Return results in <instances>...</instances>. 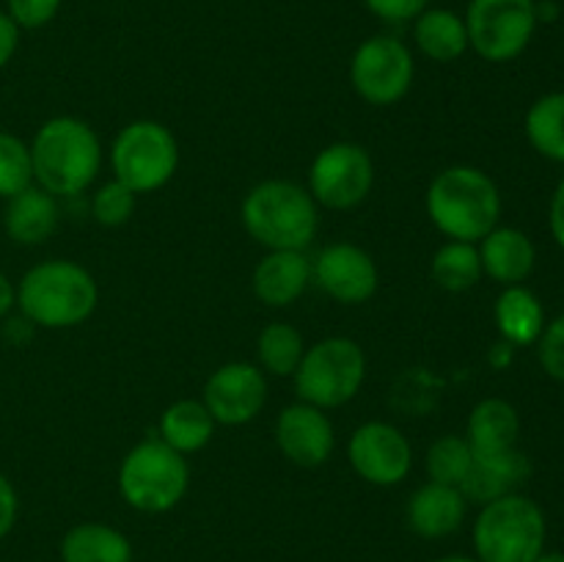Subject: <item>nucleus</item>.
Returning <instances> with one entry per match:
<instances>
[{
	"label": "nucleus",
	"mask_w": 564,
	"mask_h": 562,
	"mask_svg": "<svg viewBox=\"0 0 564 562\" xmlns=\"http://www.w3.org/2000/svg\"><path fill=\"white\" fill-rule=\"evenodd\" d=\"M364 6L383 22L400 25L416 20L424 9H430V0H364Z\"/></svg>",
	"instance_id": "34"
},
{
	"label": "nucleus",
	"mask_w": 564,
	"mask_h": 562,
	"mask_svg": "<svg viewBox=\"0 0 564 562\" xmlns=\"http://www.w3.org/2000/svg\"><path fill=\"white\" fill-rule=\"evenodd\" d=\"M375 185V163L361 143L336 141L319 149L308 169V193L325 209H352L367 202Z\"/></svg>",
	"instance_id": "11"
},
{
	"label": "nucleus",
	"mask_w": 564,
	"mask_h": 562,
	"mask_svg": "<svg viewBox=\"0 0 564 562\" xmlns=\"http://www.w3.org/2000/svg\"><path fill=\"white\" fill-rule=\"evenodd\" d=\"M202 402L213 413L215 424L240 428L257 419L268 402V380L257 364L229 361L209 375Z\"/></svg>",
	"instance_id": "13"
},
{
	"label": "nucleus",
	"mask_w": 564,
	"mask_h": 562,
	"mask_svg": "<svg viewBox=\"0 0 564 562\" xmlns=\"http://www.w3.org/2000/svg\"><path fill=\"white\" fill-rule=\"evenodd\" d=\"M529 457L518 446L507 452H490V455H474L471 468L466 479L460 483V494L466 501L488 505V501L501 499L512 494L516 485H521L529 477Z\"/></svg>",
	"instance_id": "17"
},
{
	"label": "nucleus",
	"mask_w": 564,
	"mask_h": 562,
	"mask_svg": "<svg viewBox=\"0 0 564 562\" xmlns=\"http://www.w3.org/2000/svg\"><path fill=\"white\" fill-rule=\"evenodd\" d=\"M435 562H479V560H474V556H463V554H452V556H441V560H435Z\"/></svg>",
	"instance_id": "40"
},
{
	"label": "nucleus",
	"mask_w": 564,
	"mask_h": 562,
	"mask_svg": "<svg viewBox=\"0 0 564 562\" xmlns=\"http://www.w3.org/2000/svg\"><path fill=\"white\" fill-rule=\"evenodd\" d=\"M303 353H306V342L303 334L290 323H268L257 336V358L262 372L279 375H295L297 364H301Z\"/></svg>",
	"instance_id": "28"
},
{
	"label": "nucleus",
	"mask_w": 564,
	"mask_h": 562,
	"mask_svg": "<svg viewBox=\"0 0 564 562\" xmlns=\"http://www.w3.org/2000/svg\"><path fill=\"white\" fill-rule=\"evenodd\" d=\"M534 562H564V551H549V554H540Z\"/></svg>",
	"instance_id": "39"
},
{
	"label": "nucleus",
	"mask_w": 564,
	"mask_h": 562,
	"mask_svg": "<svg viewBox=\"0 0 564 562\" xmlns=\"http://www.w3.org/2000/svg\"><path fill=\"white\" fill-rule=\"evenodd\" d=\"M31 147L33 182L55 198L77 196L102 169V143L77 116H53L36 130Z\"/></svg>",
	"instance_id": "1"
},
{
	"label": "nucleus",
	"mask_w": 564,
	"mask_h": 562,
	"mask_svg": "<svg viewBox=\"0 0 564 562\" xmlns=\"http://www.w3.org/2000/svg\"><path fill=\"white\" fill-rule=\"evenodd\" d=\"M518 433H521V419L516 408L501 397H488L474 406L466 441L471 444L474 455H490L518 446Z\"/></svg>",
	"instance_id": "21"
},
{
	"label": "nucleus",
	"mask_w": 564,
	"mask_h": 562,
	"mask_svg": "<svg viewBox=\"0 0 564 562\" xmlns=\"http://www.w3.org/2000/svg\"><path fill=\"white\" fill-rule=\"evenodd\" d=\"M33 182V160L31 147L14 132L0 130V198H11Z\"/></svg>",
	"instance_id": "30"
},
{
	"label": "nucleus",
	"mask_w": 564,
	"mask_h": 562,
	"mask_svg": "<svg viewBox=\"0 0 564 562\" xmlns=\"http://www.w3.org/2000/svg\"><path fill=\"white\" fill-rule=\"evenodd\" d=\"M352 472L369 485H400L413 468V446L400 428L389 422H364L347 444Z\"/></svg>",
	"instance_id": "12"
},
{
	"label": "nucleus",
	"mask_w": 564,
	"mask_h": 562,
	"mask_svg": "<svg viewBox=\"0 0 564 562\" xmlns=\"http://www.w3.org/2000/svg\"><path fill=\"white\" fill-rule=\"evenodd\" d=\"M312 281L334 301L361 306L378 292V264L372 253L356 242L325 246L312 262Z\"/></svg>",
	"instance_id": "14"
},
{
	"label": "nucleus",
	"mask_w": 564,
	"mask_h": 562,
	"mask_svg": "<svg viewBox=\"0 0 564 562\" xmlns=\"http://www.w3.org/2000/svg\"><path fill=\"white\" fill-rule=\"evenodd\" d=\"M295 391L303 402L323 411L350 402L367 378V356L347 336H328L306 347L295 369Z\"/></svg>",
	"instance_id": "7"
},
{
	"label": "nucleus",
	"mask_w": 564,
	"mask_h": 562,
	"mask_svg": "<svg viewBox=\"0 0 564 562\" xmlns=\"http://www.w3.org/2000/svg\"><path fill=\"white\" fill-rule=\"evenodd\" d=\"M416 77L413 53L397 36H372L358 44L350 61V83L358 97L389 108L408 97Z\"/></svg>",
	"instance_id": "10"
},
{
	"label": "nucleus",
	"mask_w": 564,
	"mask_h": 562,
	"mask_svg": "<svg viewBox=\"0 0 564 562\" xmlns=\"http://www.w3.org/2000/svg\"><path fill=\"white\" fill-rule=\"evenodd\" d=\"M180 165V147L174 132L152 119H138L121 127L110 143L113 180L130 187L135 196L154 193L171 182Z\"/></svg>",
	"instance_id": "8"
},
{
	"label": "nucleus",
	"mask_w": 564,
	"mask_h": 562,
	"mask_svg": "<svg viewBox=\"0 0 564 562\" xmlns=\"http://www.w3.org/2000/svg\"><path fill=\"white\" fill-rule=\"evenodd\" d=\"M135 193L127 185H121L119 180L105 182L102 187H97L91 198V215L99 226H124L127 220L135 213Z\"/></svg>",
	"instance_id": "31"
},
{
	"label": "nucleus",
	"mask_w": 564,
	"mask_h": 562,
	"mask_svg": "<svg viewBox=\"0 0 564 562\" xmlns=\"http://www.w3.org/2000/svg\"><path fill=\"white\" fill-rule=\"evenodd\" d=\"M275 444L281 455L301 468H317L330 461L336 446L334 424L317 406L297 400L275 419Z\"/></svg>",
	"instance_id": "15"
},
{
	"label": "nucleus",
	"mask_w": 564,
	"mask_h": 562,
	"mask_svg": "<svg viewBox=\"0 0 564 562\" xmlns=\"http://www.w3.org/2000/svg\"><path fill=\"white\" fill-rule=\"evenodd\" d=\"M14 306H17V287L11 284L9 275L0 270V317H6Z\"/></svg>",
	"instance_id": "38"
},
{
	"label": "nucleus",
	"mask_w": 564,
	"mask_h": 562,
	"mask_svg": "<svg viewBox=\"0 0 564 562\" xmlns=\"http://www.w3.org/2000/svg\"><path fill=\"white\" fill-rule=\"evenodd\" d=\"M248 235L268 251H303L319 229L317 202L308 187L290 180H264L246 193L240 207Z\"/></svg>",
	"instance_id": "4"
},
{
	"label": "nucleus",
	"mask_w": 564,
	"mask_h": 562,
	"mask_svg": "<svg viewBox=\"0 0 564 562\" xmlns=\"http://www.w3.org/2000/svg\"><path fill=\"white\" fill-rule=\"evenodd\" d=\"M430 275L435 284L446 292H466L477 287L482 279V259H479L477 242L449 240L433 253Z\"/></svg>",
	"instance_id": "26"
},
{
	"label": "nucleus",
	"mask_w": 564,
	"mask_h": 562,
	"mask_svg": "<svg viewBox=\"0 0 564 562\" xmlns=\"http://www.w3.org/2000/svg\"><path fill=\"white\" fill-rule=\"evenodd\" d=\"M463 20L468 47L490 64H507L532 42L538 11L534 0H471Z\"/></svg>",
	"instance_id": "9"
},
{
	"label": "nucleus",
	"mask_w": 564,
	"mask_h": 562,
	"mask_svg": "<svg viewBox=\"0 0 564 562\" xmlns=\"http://www.w3.org/2000/svg\"><path fill=\"white\" fill-rule=\"evenodd\" d=\"M538 356L551 378L564 380V314L545 323L543 334L538 339Z\"/></svg>",
	"instance_id": "32"
},
{
	"label": "nucleus",
	"mask_w": 564,
	"mask_h": 562,
	"mask_svg": "<svg viewBox=\"0 0 564 562\" xmlns=\"http://www.w3.org/2000/svg\"><path fill=\"white\" fill-rule=\"evenodd\" d=\"M474 463L471 444L460 435H441L438 441H433L424 457V466H427L430 483L441 485H455L460 488V483L466 479L468 468Z\"/></svg>",
	"instance_id": "29"
},
{
	"label": "nucleus",
	"mask_w": 564,
	"mask_h": 562,
	"mask_svg": "<svg viewBox=\"0 0 564 562\" xmlns=\"http://www.w3.org/2000/svg\"><path fill=\"white\" fill-rule=\"evenodd\" d=\"M215 428L218 424L202 400H176L160 417L158 439L180 455H193L213 441Z\"/></svg>",
	"instance_id": "24"
},
{
	"label": "nucleus",
	"mask_w": 564,
	"mask_h": 562,
	"mask_svg": "<svg viewBox=\"0 0 564 562\" xmlns=\"http://www.w3.org/2000/svg\"><path fill=\"white\" fill-rule=\"evenodd\" d=\"M549 226H551V235H554V240L564 248V176H562L560 185H556L554 198H551Z\"/></svg>",
	"instance_id": "37"
},
{
	"label": "nucleus",
	"mask_w": 564,
	"mask_h": 562,
	"mask_svg": "<svg viewBox=\"0 0 564 562\" xmlns=\"http://www.w3.org/2000/svg\"><path fill=\"white\" fill-rule=\"evenodd\" d=\"M97 301L94 275L72 259H44L25 270L17 284V306L39 328H75L91 317Z\"/></svg>",
	"instance_id": "3"
},
{
	"label": "nucleus",
	"mask_w": 564,
	"mask_h": 562,
	"mask_svg": "<svg viewBox=\"0 0 564 562\" xmlns=\"http://www.w3.org/2000/svg\"><path fill=\"white\" fill-rule=\"evenodd\" d=\"M9 11L6 14L14 20L17 28H44L55 20L61 9V0H6Z\"/></svg>",
	"instance_id": "33"
},
{
	"label": "nucleus",
	"mask_w": 564,
	"mask_h": 562,
	"mask_svg": "<svg viewBox=\"0 0 564 562\" xmlns=\"http://www.w3.org/2000/svg\"><path fill=\"white\" fill-rule=\"evenodd\" d=\"M187 485H191L187 457L160 439H147L132 446L119 466L121 499L132 510L149 516L174 510L187 494Z\"/></svg>",
	"instance_id": "6"
},
{
	"label": "nucleus",
	"mask_w": 564,
	"mask_h": 562,
	"mask_svg": "<svg viewBox=\"0 0 564 562\" xmlns=\"http://www.w3.org/2000/svg\"><path fill=\"white\" fill-rule=\"evenodd\" d=\"M466 496L455 485L424 483L416 494L408 499V527L419 538L438 540L457 532L466 518Z\"/></svg>",
	"instance_id": "18"
},
{
	"label": "nucleus",
	"mask_w": 564,
	"mask_h": 562,
	"mask_svg": "<svg viewBox=\"0 0 564 562\" xmlns=\"http://www.w3.org/2000/svg\"><path fill=\"white\" fill-rule=\"evenodd\" d=\"M17 512H20V499H17L14 485L0 472V540L14 529Z\"/></svg>",
	"instance_id": "35"
},
{
	"label": "nucleus",
	"mask_w": 564,
	"mask_h": 562,
	"mask_svg": "<svg viewBox=\"0 0 564 562\" xmlns=\"http://www.w3.org/2000/svg\"><path fill=\"white\" fill-rule=\"evenodd\" d=\"M64 562H132V545L124 532L99 521L72 527L61 540Z\"/></svg>",
	"instance_id": "25"
},
{
	"label": "nucleus",
	"mask_w": 564,
	"mask_h": 562,
	"mask_svg": "<svg viewBox=\"0 0 564 562\" xmlns=\"http://www.w3.org/2000/svg\"><path fill=\"white\" fill-rule=\"evenodd\" d=\"M479 562H534L545 551V516L538 501L507 494L488 501L474 521Z\"/></svg>",
	"instance_id": "5"
},
{
	"label": "nucleus",
	"mask_w": 564,
	"mask_h": 562,
	"mask_svg": "<svg viewBox=\"0 0 564 562\" xmlns=\"http://www.w3.org/2000/svg\"><path fill=\"white\" fill-rule=\"evenodd\" d=\"M312 284V262L303 251H268L253 268V295L270 309L292 306Z\"/></svg>",
	"instance_id": "16"
},
{
	"label": "nucleus",
	"mask_w": 564,
	"mask_h": 562,
	"mask_svg": "<svg viewBox=\"0 0 564 562\" xmlns=\"http://www.w3.org/2000/svg\"><path fill=\"white\" fill-rule=\"evenodd\" d=\"M58 198L44 187L31 185L17 196L6 198L3 229L20 246H39L58 229Z\"/></svg>",
	"instance_id": "20"
},
{
	"label": "nucleus",
	"mask_w": 564,
	"mask_h": 562,
	"mask_svg": "<svg viewBox=\"0 0 564 562\" xmlns=\"http://www.w3.org/2000/svg\"><path fill=\"white\" fill-rule=\"evenodd\" d=\"M427 218L449 240L479 242L499 226V185L477 165H449L433 176L424 196Z\"/></svg>",
	"instance_id": "2"
},
{
	"label": "nucleus",
	"mask_w": 564,
	"mask_h": 562,
	"mask_svg": "<svg viewBox=\"0 0 564 562\" xmlns=\"http://www.w3.org/2000/svg\"><path fill=\"white\" fill-rule=\"evenodd\" d=\"M419 53L438 64H452L468 50L466 20L449 9H424L413 22Z\"/></svg>",
	"instance_id": "23"
},
{
	"label": "nucleus",
	"mask_w": 564,
	"mask_h": 562,
	"mask_svg": "<svg viewBox=\"0 0 564 562\" xmlns=\"http://www.w3.org/2000/svg\"><path fill=\"white\" fill-rule=\"evenodd\" d=\"M523 130H527L534 152L554 160V163H564V91L540 97L529 108Z\"/></svg>",
	"instance_id": "27"
},
{
	"label": "nucleus",
	"mask_w": 564,
	"mask_h": 562,
	"mask_svg": "<svg viewBox=\"0 0 564 562\" xmlns=\"http://www.w3.org/2000/svg\"><path fill=\"white\" fill-rule=\"evenodd\" d=\"M479 259H482L485 275L512 287L529 279L534 262H538V251L527 231L516 229V226H496L490 235L479 240Z\"/></svg>",
	"instance_id": "19"
},
{
	"label": "nucleus",
	"mask_w": 564,
	"mask_h": 562,
	"mask_svg": "<svg viewBox=\"0 0 564 562\" xmlns=\"http://www.w3.org/2000/svg\"><path fill=\"white\" fill-rule=\"evenodd\" d=\"M496 328L510 342L512 347H527L540 339L545 328V312L540 298L523 284L505 287L499 298H496Z\"/></svg>",
	"instance_id": "22"
},
{
	"label": "nucleus",
	"mask_w": 564,
	"mask_h": 562,
	"mask_svg": "<svg viewBox=\"0 0 564 562\" xmlns=\"http://www.w3.org/2000/svg\"><path fill=\"white\" fill-rule=\"evenodd\" d=\"M17 47H20V28L6 11H0V69L14 58Z\"/></svg>",
	"instance_id": "36"
}]
</instances>
